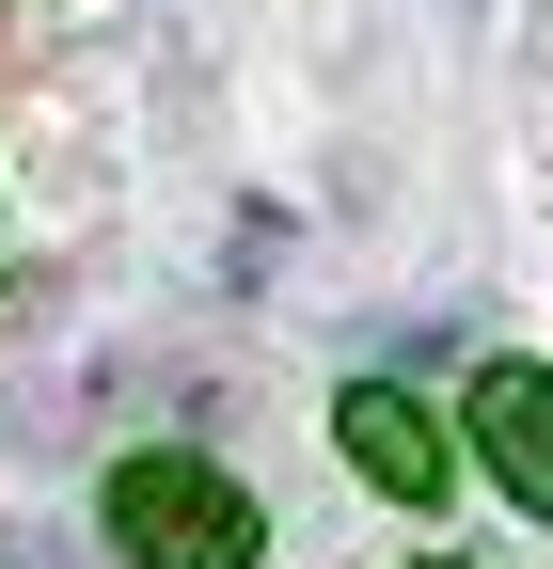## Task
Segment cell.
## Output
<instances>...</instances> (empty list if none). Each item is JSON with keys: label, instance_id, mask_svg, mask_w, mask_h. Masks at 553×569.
<instances>
[{"label": "cell", "instance_id": "cell-3", "mask_svg": "<svg viewBox=\"0 0 553 569\" xmlns=\"http://www.w3.org/2000/svg\"><path fill=\"white\" fill-rule=\"evenodd\" d=\"M474 459L553 522V380H537V365H491V380H474Z\"/></svg>", "mask_w": 553, "mask_h": 569}, {"label": "cell", "instance_id": "cell-1", "mask_svg": "<svg viewBox=\"0 0 553 569\" xmlns=\"http://www.w3.org/2000/svg\"><path fill=\"white\" fill-rule=\"evenodd\" d=\"M253 490L222 459H190V443H143V459H111V553L127 569H253Z\"/></svg>", "mask_w": 553, "mask_h": 569}, {"label": "cell", "instance_id": "cell-2", "mask_svg": "<svg viewBox=\"0 0 553 569\" xmlns=\"http://www.w3.org/2000/svg\"><path fill=\"white\" fill-rule=\"evenodd\" d=\"M332 443H349L364 490H395V507H443V411H411L395 380H364L349 411H332Z\"/></svg>", "mask_w": 553, "mask_h": 569}]
</instances>
